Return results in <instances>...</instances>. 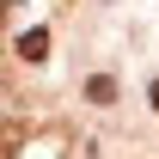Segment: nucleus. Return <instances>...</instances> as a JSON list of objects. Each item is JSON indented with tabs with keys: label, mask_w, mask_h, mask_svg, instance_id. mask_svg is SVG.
<instances>
[{
	"label": "nucleus",
	"mask_w": 159,
	"mask_h": 159,
	"mask_svg": "<svg viewBox=\"0 0 159 159\" xmlns=\"http://www.w3.org/2000/svg\"><path fill=\"white\" fill-rule=\"evenodd\" d=\"M12 55H19V61H43V55H49V31H25V37L12 43Z\"/></svg>",
	"instance_id": "obj_1"
},
{
	"label": "nucleus",
	"mask_w": 159,
	"mask_h": 159,
	"mask_svg": "<svg viewBox=\"0 0 159 159\" xmlns=\"http://www.w3.org/2000/svg\"><path fill=\"white\" fill-rule=\"evenodd\" d=\"M25 135H31V129H25L19 116H6V122H0V159H12V153H19V147H25Z\"/></svg>",
	"instance_id": "obj_2"
},
{
	"label": "nucleus",
	"mask_w": 159,
	"mask_h": 159,
	"mask_svg": "<svg viewBox=\"0 0 159 159\" xmlns=\"http://www.w3.org/2000/svg\"><path fill=\"white\" fill-rule=\"evenodd\" d=\"M86 98H92V104H116V80H110V74L86 80Z\"/></svg>",
	"instance_id": "obj_3"
},
{
	"label": "nucleus",
	"mask_w": 159,
	"mask_h": 159,
	"mask_svg": "<svg viewBox=\"0 0 159 159\" xmlns=\"http://www.w3.org/2000/svg\"><path fill=\"white\" fill-rule=\"evenodd\" d=\"M153 110H159V80H153Z\"/></svg>",
	"instance_id": "obj_4"
}]
</instances>
